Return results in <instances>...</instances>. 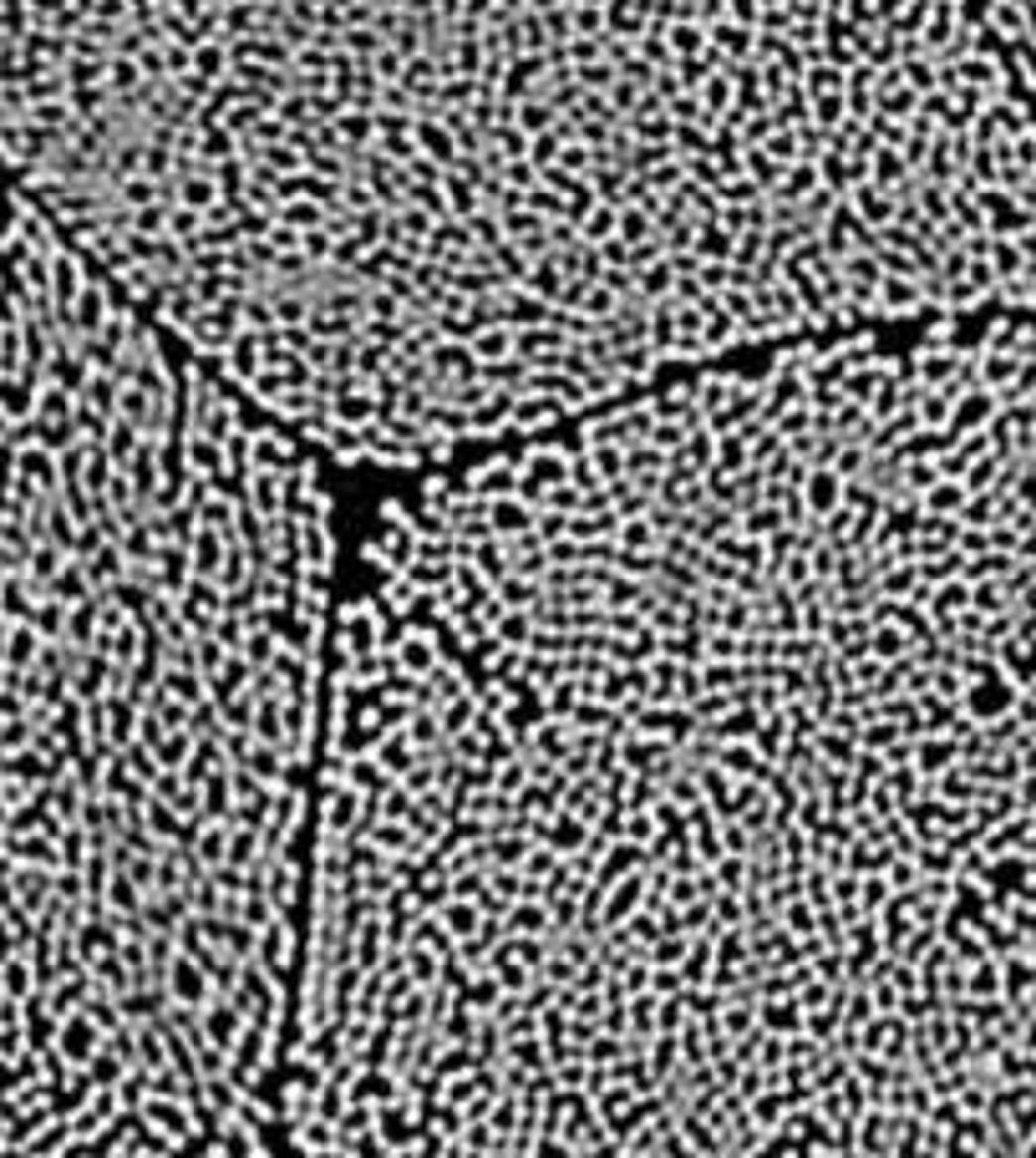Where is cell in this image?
Returning <instances> with one entry per match:
<instances>
[{
  "mask_svg": "<svg viewBox=\"0 0 1036 1158\" xmlns=\"http://www.w3.org/2000/svg\"><path fill=\"white\" fill-rule=\"evenodd\" d=\"M0 174L361 467L1036 311V107L971 0H0Z\"/></svg>",
  "mask_w": 1036,
  "mask_h": 1158,
  "instance_id": "cell-1",
  "label": "cell"
}]
</instances>
